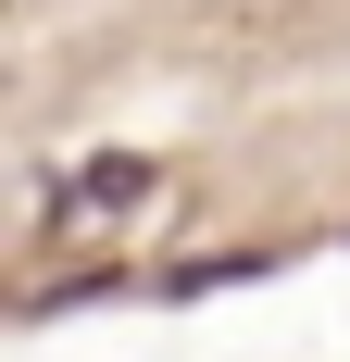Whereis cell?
<instances>
[{"instance_id":"cell-1","label":"cell","mask_w":350,"mask_h":362,"mask_svg":"<svg viewBox=\"0 0 350 362\" xmlns=\"http://www.w3.org/2000/svg\"><path fill=\"white\" fill-rule=\"evenodd\" d=\"M125 200H150V163H138V150H113V163H75V175L50 187V225H101V213H125Z\"/></svg>"}]
</instances>
